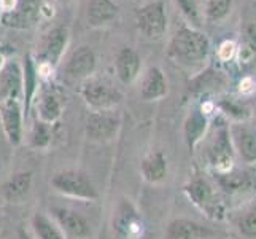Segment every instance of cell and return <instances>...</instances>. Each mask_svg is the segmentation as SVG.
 <instances>
[{
	"mask_svg": "<svg viewBox=\"0 0 256 239\" xmlns=\"http://www.w3.org/2000/svg\"><path fill=\"white\" fill-rule=\"evenodd\" d=\"M51 187L54 191L67 198L80 199V201H97L99 191L94 183L84 172L76 169H64L51 177Z\"/></svg>",
	"mask_w": 256,
	"mask_h": 239,
	"instance_id": "obj_1",
	"label": "cell"
},
{
	"mask_svg": "<svg viewBox=\"0 0 256 239\" xmlns=\"http://www.w3.org/2000/svg\"><path fill=\"white\" fill-rule=\"evenodd\" d=\"M170 51L175 58L184 61V63H198L207 56L208 40L200 32L183 28L175 34Z\"/></svg>",
	"mask_w": 256,
	"mask_h": 239,
	"instance_id": "obj_2",
	"label": "cell"
},
{
	"mask_svg": "<svg viewBox=\"0 0 256 239\" xmlns=\"http://www.w3.org/2000/svg\"><path fill=\"white\" fill-rule=\"evenodd\" d=\"M82 96L94 110H112L122 101V94L104 78H86L82 86Z\"/></svg>",
	"mask_w": 256,
	"mask_h": 239,
	"instance_id": "obj_3",
	"label": "cell"
},
{
	"mask_svg": "<svg viewBox=\"0 0 256 239\" xmlns=\"http://www.w3.org/2000/svg\"><path fill=\"white\" fill-rule=\"evenodd\" d=\"M121 128V115L112 110H94L86 118V137L97 144H107L116 139Z\"/></svg>",
	"mask_w": 256,
	"mask_h": 239,
	"instance_id": "obj_4",
	"label": "cell"
},
{
	"mask_svg": "<svg viewBox=\"0 0 256 239\" xmlns=\"http://www.w3.org/2000/svg\"><path fill=\"white\" fill-rule=\"evenodd\" d=\"M0 121L4 132L13 147L22 144L24 137V109L20 99H8L0 102Z\"/></svg>",
	"mask_w": 256,
	"mask_h": 239,
	"instance_id": "obj_5",
	"label": "cell"
},
{
	"mask_svg": "<svg viewBox=\"0 0 256 239\" xmlns=\"http://www.w3.org/2000/svg\"><path fill=\"white\" fill-rule=\"evenodd\" d=\"M50 214L56 225L62 229L66 237L86 239L88 236H91V225L80 212L62 206H52L50 209Z\"/></svg>",
	"mask_w": 256,
	"mask_h": 239,
	"instance_id": "obj_6",
	"label": "cell"
},
{
	"mask_svg": "<svg viewBox=\"0 0 256 239\" xmlns=\"http://www.w3.org/2000/svg\"><path fill=\"white\" fill-rule=\"evenodd\" d=\"M112 225H113V231L120 237H130L140 231L142 220H140L136 206L129 199H121L118 202L116 209L113 212Z\"/></svg>",
	"mask_w": 256,
	"mask_h": 239,
	"instance_id": "obj_7",
	"label": "cell"
},
{
	"mask_svg": "<svg viewBox=\"0 0 256 239\" xmlns=\"http://www.w3.org/2000/svg\"><path fill=\"white\" fill-rule=\"evenodd\" d=\"M137 24L138 29L148 39H160L167 26L164 5L161 2H153L144 8H140V12L137 15Z\"/></svg>",
	"mask_w": 256,
	"mask_h": 239,
	"instance_id": "obj_8",
	"label": "cell"
},
{
	"mask_svg": "<svg viewBox=\"0 0 256 239\" xmlns=\"http://www.w3.org/2000/svg\"><path fill=\"white\" fill-rule=\"evenodd\" d=\"M184 193L188 194V198L194 204L206 210L208 215L216 217V214H222V209L215 201L214 190L204 179H194L188 185H184Z\"/></svg>",
	"mask_w": 256,
	"mask_h": 239,
	"instance_id": "obj_9",
	"label": "cell"
},
{
	"mask_svg": "<svg viewBox=\"0 0 256 239\" xmlns=\"http://www.w3.org/2000/svg\"><path fill=\"white\" fill-rule=\"evenodd\" d=\"M34 174L30 171H20L12 174L0 187L2 198L6 202H21L32 190Z\"/></svg>",
	"mask_w": 256,
	"mask_h": 239,
	"instance_id": "obj_10",
	"label": "cell"
},
{
	"mask_svg": "<svg viewBox=\"0 0 256 239\" xmlns=\"http://www.w3.org/2000/svg\"><path fill=\"white\" fill-rule=\"evenodd\" d=\"M218 185L228 193H242L256 190V172L248 169H236L216 174Z\"/></svg>",
	"mask_w": 256,
	"mask_h": 239,
	"instance_id": "obj_11",
	"label": "cell"
},
{
	"mask_svg": "<svg viewBox=\"0 0 256 239\" xmlns=\"http://www.w3.org/2000/svg\"><path fill=\"white\" fill-rule=\"evenodd\" d=\"M214 231L190 218H175L167 226V239H210Z\"/></svg>",
	"mask_w": 256,
	"mask_h": 239,
	"instance_id": "obj_12",
	"label": "cell"
},
{
	"mask_svg": "<svg viewBox=\"0 0 256 239\" xmlns=\"http://www.w3.org/2000/svg\"><path fill=\"white\" fill-rule=\"evenodd\" d=\"M96 63L97 61H96L94 51L88 47H82L67 61L66 74L76 80H80V78L86 80V78H90L96 70Z\"/></svg>",
	"mask_w": 256,
	"mask_h": 239,
	"instance_id": "obj_13",
	"label": "cell"
},
{
	"mask_svg": "<svg viewBox=\"0 0 256 239\" xmlns=\"http://www.w3.org/2000/svg\"><path fill=\"white\" fill-rule=\"evenodd\" d=\"M22 91V70L16 63L6 64L0 70V102L20 99Z\"/></svg>",
	"mask_w": 256,
	"mask_h": 239,
	"instance_id": "obj_14",
	"label": "cell"
},
{
	"mask_svg": "<svg viewBox=\"0 0 256 239\" xmlns=\"http://www.w3.org/2000/svg\"><path fill=\"white\" fill-rule=\"evenodd\" d=\"M67 39H68V32L66 28H56L46 35L45 42H43V50L40 56L48 66L51 67L58 66L67 47Z\"/></svg>",
	"mask_w": 256,
	"mask_h": 239,
	"instance_id": "obj_15",
	"label": "cell"
},
{
	"mask_svg": "<svg viewBox=\"0 0 256 239\" xmlns=\"http://www.w3.org/2000/svg\"><path fill=\"white\" fill-rule=\"evenodd\" d=\"M232 156H234V150H232L231 139H229L228 131L223 129L218 132L216 140L208 150L210 163L214 167H216L220 172H226L232 163Z\"/></svg>",
	"mask_w": 256,
	"mask_h": 239,
	"instance_id": "obj_16",
	"label": "cell"
},
{
	"mask_svg": "<svg viewBox=\"0 0 256 239\" xmlns=\"http://www.w3.org/2000/svg\"><path fill=\"white\" fill-rule=\"evenodd\" d=\"M40 13L38 0H20L18 8L4 15V23L13 28H30Z\"/></svg>",
	"mask_w": 256,
	"mask_h": 239,
	"instance_id": "obj_17",
	"label": "cell"
},
{
	"mask_svg": "<svg viewBox=\"0 0 256 239\" xmlns=\"http://www.w3.org/2000/svg\"><path fill=\"white\" fill-rule=\"evenodd\" d=\"M114 70L121 83H132L140 72V56L132 48H121L114 59Z\"/></svg>",
	"mask_w": 256,
	"mask_h": 239,
	"instance_id": "obj_18",
	"label": "cell"
},
{
	"mask_svg": "<svg viewBox=\"0 0 256 239\" xmlns=\"http://www.w3.org/2000/svg\"><path fill=\"white\" fill-rule=\"evenodd\" d=\"M142 177L150 183H161L167 177V158L162 152H150L140 163Z\"/></svg>",
	"mask_w": 256,
	"mask_h": 239,
	"instance_id": "obj_19",
	"label": "cell"
},
{
	"mask_svg": "<svg viewBox=\"0 0 256 239\" xmlns=\"http://www.w3.org/2000/svg\"><path fill=\"white\" fill-rule=\"evenodd\" d=\"M232 144L239 156L246 163H256V131L248 126L232 129Z\"/></svg>",
	"mask_w": 256,
	"mask_h": 239,
	"instance_id": "obj_20",
	"label": "cell"
},
{
	"mask_svg": "<svg viewBox=\"0 0 256 239\" xmlns=\"http://www.w3.org/2000/svg\"><path fill=\"white\" fill-rule=\"evenodd\" d=\"M167 94V80L161 69L150 67L142 80L140 96L145 101H156Z\"/></svg>",
	"mask_w": 256,
	"mask_h": 239,
	"instance_id": "obj_21",
	"label": "cell"
},
{
	"mask_svg": "<svg viewBox=\"0 0 256 239\" xmlns=\"http://www.w3.org/2000/svg\"><path fill=\"white\" fill-rule=\"evenodd\" d=\"M30 226L35 239H67L56 222L46 214L35 212L30 218Z\"/></svg>",
	"mask_w": 256,
	"mask_h": 239,
	"instance_id": "obj_22",
	"label": "cell"
},
{
	"mask_svg": "<svg viewBox=\"0 0 256 239\" xmlns=\"http://www.w3.org/2000/svg\"><path fill=\"white\" fill-rule=\"evenodd\" d=\"M118 13L113 0H91L88 7V21L91 26H102L112 21Z\"/></svg>",
	"mask_w": 256,
	"mask_h": 239,
	"instance_id": "obj_23",
	"label": "cell"
},
{
	"mask_svg": "<svg viewBox=\"0 0 256 239\" xmlns=\"http://www.w3.org/2000/svg\"><path fill=\"white\" fill-rule=\"evenodd\" d=\"M206 129H207L206 115L200 110H194L186 118V121H184V140H186L190 150H192L198 145V142L204 136Z\"/></svg>",
	"mask_w": 256,
	"mask_h": 239,
	"instance_id": "obj_24",
	"label": "cell"
},
{
	"mask_svg": "<svg viewBox=\"0 0 256 239\" xmlns=\"http://www.w3.org/2000/svg\"><path fill=\"white\" fill-rule=\"evenodd\" d=\"M37 109H38V120L52 125L56 123L60 115H62V105H60L59 99L52 94V93H43L40 96V99L37 102Z\"/></svg>",
	"mask_w": 256,
	"mask_h": 239,
	"instance_id": "obj_25",
	"label": "cell"
},
{
	"mask_svg": "<svg viewBox=\"0 0 256 239\" xmlns=\"http://www.w3.org/2000/svg\"><path fill=\"white\" fill-rule=\"evenodd\" d=\"M51 139H52L51 125L42 120L35 121L29 132V147L34 150H45L51 145Z\"/></svg>",
	"mask_w": 256,
	"mask_h": 239,
	"instance_id": "obj_26",
	"label": "cell"
},
{
	"mask_svg": "<svg viewBox=\"0 0 256 239\" xmlns=\"http://www.w3.org/2000/svg\"><path fill=\"white\" fill-rule=\"evenodd\" d=\"M256 63V29L248 26L239 50V64L240 67H252Z\"/></svg>",
	"mask_w": 256,
	"mask_h": 239,
	"instance_id": "obj_27",
	"label": "cell"
},
{
	"mask_svg": "<svg viewBox=\"0 0 256 239\" xmlns=\"http://www.w3.org/2000/svg\"><path fill=\"white\" fill-rule=\"evenodd\" d=\"M35 77H37V74H35L34 63L28 56L26 58V70L22 72V90L26 93V105H24L26 117H28V112L30 109V102H32L34 93H35V86H37V80H35Z\"/></svg>",
	"mask_w": 256,
	"mask_h": 239,
	"instance_id": "obj_28",
	"label": "cell"
},
{
	"mask_svg": "<svg viewBox=\"0 0 256 239\" xmlns=\"http://www.w3.org/2000/svg\"><path fill=\"white\" fill-rule=\"evenodd\" d=\"M239 231L245 237H256V207L248 210L246 214L239 220Z\"/></svg>",
	"mask_w": 256,
	"mask_h": 239,
	"instance_id": "obj_29",
	"label": "cell"
},
{
	"mask_svg": "<svg viewBox=\"0 0 256 239\" xmlns=\"http://www.w3.org/2000/svg\"><path fill=\"white\" fill-rule=\"evenodd\" d=\"M229 7H231V0H208L207 15L210 20H222L228 15Z\"/></svg>",
	"mask_w": 256,
	"mask_h": 239,
	"instance_id": "obj_30",
	"label": "cell"
},
{
	"mask_svg": "<svg viewBox=\"0 0 256 239\" xmlns=\"http://www.w3.org/2000/svg\"><path fill=\"white\" fill-rule=\"evenodd\" d=\"M176 4L180 5L182 12L184 13V16H186L190 21L199 24V21H200V18H199V8H198V5H196V2H194V0H176Z\"/></svg>",
	"mask_w": 256,
	"mask_h": 239,
	"instance_id": "obj_31",
	"label": "cell"
},
{
	"mask_svg": "<svg viewBox=\"0 0 256 239\" xmlns=\"http://www.w3.org/2000/svg\"><path fill=\"white\" fill-rule=\"evenodd\" d=\"M232 53H234V43L232 42H224L223 45H222V50H220V55H222V58L226 61L232 56Z\"/></svg>",
	"mask_w": 256,
	"mask_h": 239,
	"instance_id": "obj_32",
	"label": "cell"
},
{
	"mask_svg": "<svg viewBox=\"0 0 256 239\" xmlns=\"http://www.w3.org/2000/svg\"><path fill=\"white\" fill-rule=\"evenodd\" d=\"M18 236H20V239H35V237H32L28 231H26L24 228H21L20 231H18Z\"/></svg>",
	"mask_w": 256,
	"mask_h": 239,
	"instance_id": "obj_33",
	"label": "cell"
},
{
	"mask_svg": "<svg viewBox=\"0 0 256 239\" xmlns=\"http://www.w3.org/2000/svg\"><path fill=\"white\" fill-rule=\"evenodd\" d=\"M60 2H70V0H60Z\"/></svg>",
	"mask_w": 256,
	"mask_h": 239,
	"instance_id": "obj_34",
	"label": "cell"
},
{
	"mask_svg": "<svg viewBox=\"0 0 256 239\" xmlns=\"http://www.w3.org/2000/svg\"><path fill=\"white\" fill-rule=\"evenodd\" d=\"M0 223H2V217H0Z\"/></svg>",
	"mask_w": 256,
	"mask_h": 239,
	"instance_id": "obj_35",
	"label": "cell"
}]
</instances>
